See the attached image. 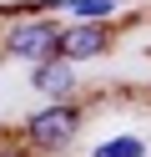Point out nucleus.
<instances>
[{"label": "nucleus", "instance_id": "f257e3e1", "mask_svg": "<svg viewBox=\"0 0 151 157\" xmlns=\"http://www.w3.org/2000/svg\"><path fill=\"white\" fill-rule=\"evenodd\" d=\"M60 36L66 31H56V21H25L10 31L5 51L20 56V61H50V56H60Z\"/></svg>", "mask_w": 151, "mask_h": 157}, {"label": "nucleus", "instance_id": "f03ea898", "mask_svg": "<svg viewBox=\"0 0 151 157\" xmlns=\"http://www.w3.org/2000/svg\"><path fill=\"white\" fill-rule=\"evenodd\" d=\"M76 127H81L76 106L56 101V106H45V112L30 117V142H35V147H66L70 137H76Z\"/></svg>", "mask_w": 151, "mask_h": 157}, {"label": "nucleus", "instance_id": "7ed1b4c3", "mask_svg": "<svg viewBox=\"0 0 151 157\" xmlns=\"http://www.w3.org/2000/svg\"><path fill=\"white\" fill-rule=\"evenodd\" d=\"M101 51H106V36H101L91 21L70 25V31L60 36V56H66V61H86V56H101Z\"/></svg>", "mask_w": 151, "mask_h": 157}, {"label": "nucleus", "instance_id": "20e7f679", "mask_svg": "<svg viewBox=\"0 0 151 157\" xmlns=\"http://www.w3.org/2000/svg\"><path fill=\"white\" fill-rule=\"evenodd\" d=\"M70 81H76V76H70V61H66V56H60V61L50 56V61H35V81H30V86H35L40 96H66Z\"/></svg>", "mask_w": 151, "mask_h": 157}, {"label": "nucleus", "instance_id": "39448f33", "mask_svg": "<svg viewBox=\"0 0 151 157\" xmlns=\"http://www.w3.org/2000/svg\"><path fill=\"white\" fill-rule=\"evenodd\" d=\"M60 5H66L76 21H101V15H111V10H116L121 0H60Z\"/></svg>", "mask_w": 151, "mask_h": 157}, {"label": "nucleus", "instance_id": "423d86ee", "mask_svg": "<svg viewBox=\"0 0 151 157\" xmlns=\"http://www.w3.org/2000/svg\"><path fill=\"white\" fill-rule=\"evenodd\" d=\"M96 157H146V142L141 137H116V142L96 147Z\"/></svg>", "mask_w": 151, "mask_h": 157}, {"label": "nucleus", "instance_id": "0eeeda50", "mask_svg": "<svg viewBox=\"0 0 151 157\" xmlns=\"http://www.w3.org/2000/svg\"><path fill=\"white\" fill-rule=\"evenodd\" d=\"M0 157H25V152H20L15 142H10V147H0Z\"/></svg>", "mask_w": 151, "mask_h": 157}]
</instances>
